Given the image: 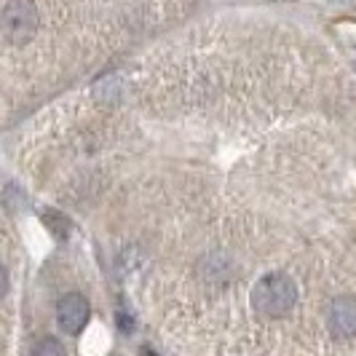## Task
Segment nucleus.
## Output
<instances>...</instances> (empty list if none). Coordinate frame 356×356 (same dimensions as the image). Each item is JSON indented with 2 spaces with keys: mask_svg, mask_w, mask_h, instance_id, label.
Listing matches in <instances>:
<instances>
[{
  "mask_svg": "<svg viewBox=\"0 0 356 356\" xmlns=\"http://www.w3.org/2000/svg\"><path fill=\"white\" fill-rule=\"evenodd\" d=\"M298 303V284L282 270L266 273L252 289V308L266 319H282Z\"/></svg>",
  "mask_w": 356,
  "mask_h": 356,
  "instance_id": "nucleus-1",
  "label": "nucleus"
},
{
  "mask_svg": "<svg viewBox=\"0 0 356 356\" xmlns=\"http://www.w3.org/2000/svg\"><path fill=\"white\" fill-rule=\"evenodd\" d=\"M327 330L335 338H356V298H335L327 305Z\"/></svg>",
  "mask_w": 356,
  "mask_h": 356,
  "instance_id": "nucleus-4",
  "label": "nucleus"
},
{
  "mask_svg": "<svg viewBox=\"0 0 356 356\" xmlns=\"http://www.w3.org/2000/svg\"><path fill=\"white\" fill-rule=\"evenodd\" d=\"M118 321H121V330H124V332H129V330L134 327V321H131V319H126L124 314H118Z\"/></svg>",
  "mask_w": 356,
  "mask_h": 356,
  "instance_id": "nucleus-6",
  "label": "nucleus"
},
{
  "mask_svg": "<svg viewBox=\"0 0 356 356\" xmlns=\"http://www.w3.org/2000/svg\"><path fill=\"white\" fill-rule=\"evenodd\" d=\"M62 351H65V348H62V346H59V343H54V340H46V343H40V346H35V348H33V354H62Z\"/></svg>",
  "mask_w": 356,
  "mask_h": 356,
  "instance_id": "nucleus-5",
  "label": "nucleus"
},
{
  "mask_svg": "<svg viewBox=\"0 0 356 356\" xmlns=\"http://www.w3.org/2000/svg\"><path fill=\"white\" fill-rule=\"evenodd\" d=\"M89 314L91 308L86 303V298L78 295V292H72V295H65L59 300V305H56V324H59V330L65 335H78L86 327Z\"/></svg>",
  "mask_w": 356,
  "mask_h": 356,
  "instance_id": "nucleus-3",
  "label": "nucleus"
},
{
  "mask_svg": "<svg viewBox=\"0 0 356 356\" xmlns=\"http://www.w3.org/2000/svg\"><path fill=\"white\" fill-rule=\"evenodd\" d=\"M38 30V8L33 0H11L3 8V38L8 46H22Z\"/></svg>",
  "mask_w": 356,
  "mask_h": 356,
  "instance_id": "nucleus-2",
  "label": "nucleus"
}]
</instances>
